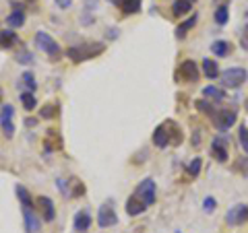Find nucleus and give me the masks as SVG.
I'll return each instance as SVG.
<instances>
[{"mask_svg":"<svg viewBox=\"0 0 248 233\" xmlns=\"http://www.w3.org/2000/svg\"><path fill=\"white\" fill-rule=\"evenodd\" d=\"M195 23H197V15H192L190 19H186L184 23H180V25L176 27V37H178V40H184L186 33H188V31L195 27Z\"/></svg>","mask_w":248,"mask_h":233,"instance_id":"nucleus-19","label":"nucleus"},{"mask_svg":"<svg viewBox=\"0 0 248 233\" xmlns=\"http://www.w3.org/2000/svg\"><path fill=\"white\" fill-rule=\"evenodd\" d=\"M56 2L62 6V9H68V6H71V0H56Z\"/></svg>","mask_w":248,"mask_h":233,"instance_id":"nucleus-34","label":"nucleus"},{"mask_svg":"<svg viewBox=\"0 0 248 233\" xmlns=\"http://www.w3.org/2000/svg\"><path fill=\"white\" fill-rule=\"evenodd\" d=\"M97 223L99 227H114L116 223H118V217H116V211L112 204H102L97 211Z\"/></svg>","mask_w":248,"mask_h":233,"instance_id":"nucleus-8","label":"nucleus"},{"mask_svg":"<svg viewBox=\"0 0 248 233\" xmlns=\"http://www.w3.org/2000/svg\"><path fill=\"white\" fill-rule=\"evenodd\" d=\"M40 116H42L44 120H50V118H54V116H58V105H54V103L42 105V110H40Z\"/></svg>","mask_w":248,"mask_h":233,"instance_id":"nucleus-26","label":"nucleus"},{"mask_svg":"<svg viewBox=\"0 0 248 233\" xmlns=\"http://www.w3.org/2000/svg\"><path fill=\"white\" fill-rule=\"evenodd\" d=\"M203 97L213 99V102H221V99H226V93H223V89H217L213 85H209V87L203 89Z\"/></svg>","mask_w":248,"mask_h":233,"instance_id":"nucleus-22","label":"nucleus"},{"mask_svg":"<svg viewBox=\"0 0 248 233\" xmlns=\"http://www.w3.org/2000/svg\"><path fill=\"white\" fill-rule=\"evenodd\" d=\"M213 122H215V126L219 128V130H228L232 128L236 124V114L234 112H230V110H221V112H215L213 116Z\"/></svg>","mask_w":248,"mask_h":233,"instance_id":"nucleus-10","label":"nucleus"},{"mask_svg":"<svg viewBox=\"0 0 248 233\" xmlns=\"http://www.w3.org/2000/svg\"><path fill=\"white\" fill-rule=\"evenodd\" d=\"M23 221H25V231L27 233H40L42 219L35 215L33 206H23Z\"/></svg>","mask_w":248,"mask_h":233,"instance_id":"nucleus-9","label":"nucleus"},{"mask_svg":"<svg viewBox=\"0 0 248 233\" xmlns=\"http://www.w3.org/2000/svg\"><path fill=\"white\" fill-rule=\"evenodd\" d=\"M176 79L180 83H197L199 81V66L192 60H184L176 71Z\"/></svg>","mask_w":248,"mask_h":233,"instance_id":"nucleus-4","label":"nucleus"},{"mask_svg":"<svg viewBox=\"0 0 248 233\" xmlns=\"http://www.w3.org/2000/svg\"><path fill=\"white\" fill-rule=\"evenodd\" d=\"M190 2H195V0H190Z\"/></svg>","mask_w":248,"mask_h":233,"instance_id":"nucleus-36","label":"nucleus"},{"mask_svg":"<svg viewBox=\"0 0 248 233\" xmlns=\"http://www.w3.org/2000/svg\"><path fill=\"white\" fill-rule=\"evenodd\" d=\"M228 6L226 4H223V6H219V9H217V13H215V23H217V25H226V23H228Z\"/></svg>","mask_w":248,"mask_h":233,"instance_id":"nucleus-29","label":"nucleus"},{"mask_svg":"<svg viewBox=\"0 0 248 233\" xmlns=\"http://www.w3.org/2000/svg\"><path fill=\"white\" fill-rule=\"evenodd\" d=\"M17 196H19V200L23 203V206H33V203H31V196H29V192L25 190V186H17Z\"/></svg>","mask_w":248,"mask_h":233,"instance_id":"nucleus-30","label":"nucleus"},{"mask_svg":"<svg viewBox=\"0 0 248 233\" xmlns=\"http://www.w3.org/2000/svg\"><path fill=\"white\" fill-rule=\"evenodd\" d=\"M238 143H240V149L248 155V128L246 126H240V130H238Z\"/></svg>","mask_w":248,"mask_h":233,"instance_id":"nucleus-27","label":"nucleus"},{"mask_svg":"<svg viewBox=\"0 0 248 233\" xmlns=\"http://www.w3.org/2000/svg\"><path fill=\"white\" fill-rule=\"evenodd\" d=\"M120 9L124 15H135L141 11V4H143V0H120Z\"/></svg>","mask_w":248,"mask_h":233,"instance_id":"nucleus-18","label":"nucleus"},{"mask_svg":"<svg viewBox=\"0 0 248 233\" xmlns=\"http://www.w3.org/2000/svg\"><path fill=\"white\" fill-rule=\"evenodd\" d=\"M178 233H180V231H178Z\"/></svg>","mask_w":248,"mask_h":233,"instance_id":"nucleus-37","label":"nucleus"},{"mask_svg":"<svg viewBox=\"0 0 248 233\" xmlns=\"http://www.w3.org/2000/svg\"><path fill=\"white\" fill-rule=\"evenodd\" d=\"M21 103H23V107H25L27 112L35 110V105H37V102H35V95H33V93H31V91L21 93Z\"/></svg>","mask_w":248,"mask_h":233,"instance_id":"nucleus-24","label":"nucleus"},{"mask_svg":"<svg viewBox=\"0 0 248 233\" xmlns=\"http://www.w3.org/2000/svg\"><path fill=\"white\" fill-rule=\"evenodd\" d=\"M211 52L215 54L217 58H226V56H230V52H232V45H230V42L217 40V42H213V44H211Z\"/></svg>","mask_w":248,"mask_h":233,"instance_id":"nucleus-16","label":"nucleus"},{"mask_svg":"<svg viewBox=\"0 0 248 233\" xmlns=\"http://www.w3.org/2000/svg\"><path fill=\"white\" fill-rule=\"evenodd\" d=\"M35 45H37V48H40L42 52L48 54L52 60L60 58V45H58V42L54 40L52 35L46 33V31H37V33H35Z\"/></svg>","mask_w":248,"mask_h":233,"instance_id":"nucleus-3","label":"nucleus"},{"mask_svg":"<svg viewBox=\"0 0 248 233\" xmlns=\"http://www.w3.org/2000/svg\"><path fill=\"white\" fill-rule=\"evenodd\" d=\"M13 116H15V107L11 103H4L0 107V128H2L6 138L15 136V124H13Z\"/></svg>","mask_w":248,"mask_h":233,"instance_id":"nucleus-5","label":"nucleus"},{"mask_svg":"<svg viewBox=\"0 0 248 233\" xmlns=\"http://www.w3.org/2000/svg\"><path fill=\"white\" fill-rule=\"evenodd\" d=\"M226 223L232 227H240V225L248 223V204H236L232 206L226 215Z\"/></svg>","mask_w":248,"mask_h":233,"instance_id":"nucleus-6","label":"nucleus"},{"mask_svg":"<svg viewBox=\"0 0 248 233\" xmlns=\"http://www.w3.org/2000/svg\"><path fill=\"white\" fill-rule=\"evenodd\" d=\"M153 145L157 146V149H166V146H170V134L166 132V124H161V126L155 128V132H153Z\"/></svg>","mask_w":248,"mask_h":233,"instance_id":"nucleus-15","label":"nucleus"},{"mask_svg":"<svg viewBox=\"0 0 248 233\" xmlns=\"http://www.w3.org/2000/svg\"><path fill=\"white\" fill-rule=\"evenodd\" d=\"M60 146V138L56 136V130H48V138H46V149L48 151H56Z\"/></svg>","mask_w":248,"mask_h":233,"instance_id":"nucleus-25","label":"nucleus"},{"mask_svg":"<svg viewBox=\"0 0 248 233\" xmlns=\"http://www.w3.org/2000/svg\"><path fill=\"white\" fill-rule=\"evenodd\" d=\"M21 81L23 83H25V87L31 91V93H33L35 89H37V83H35V76H33V73H29V71H25V73H23L21 74Z\"/></svg>","mask_w":248,"mask_h":233,"instance_id":"nucleus-28","label":"nucleus"},{"mask_svg":"<svg viewBox=\"0 0 248 233\" xmlns=\"http://www.w3.org/2000/svg\"><path fill=\"white\" fill-rule=\"evenodd\" d=\"M104 52V44H85V45H77V48H68L66 54L73 62H83L89 58H95Z\"/></svg>","mask_w":248,"mask_h":233,"instance_id":"nucleus-1","label":"nucleus"},{"mask_svg":"<svg viewBox=\"0 0 248 233\" xmlns=\"http://www.w3.org/2000/svg\"><path fill=\"white\" fill-rule=\"evenodd\" d=\"M17 60H19V62H25V60H27V62H31L33 58H31V54H19Z\"/></svg>","mask_w":248,"mask_h":233,"instance_id":"nucleus-33","label":"nucleus"},{"mask_svg":"<svg viewBox=\"0 0 248 233\" xmlns=\"http://www.w3.org/2000/svg\"><path fill=\"white\" fill-rule=\"evenodd\" d=\"M201 66H203V74L207 76V79H217V76H219V68H217V62L215 60L205 58Z\"/></svg>","mask_w":248,"mask_h":233,"instance_id":"nucleus-20","label":"nucleus"},{"mask_svg":"<svg viewBox=\"0 0 248 233\" xmlns=\"http://www.w3.org/2000/svg\"><path fill=\"white\" fill-rule=\"evenodd\" d=\"M190 0H174V17H184L186 13H190Z\"/></svg>","mask_w":248,"mask_h":233,"instance_id":"nucleus-23","label":"nucleus"},{"mask_svg":"<svg viewBox=\"0 0 248 233\" xmlns=\"http://www.w3.org/2000/svg\"><path fill=\"white\" fill-rule=\"evenodd\" d=\"M203 208H205V211H209V213L215 211V200L213 198H207L205 203H203Z\"/></svg>","mask_w":248,"mask_h":233,"instance_id":"nucleus-32","label":"nucleus"},{"mask_svg":"<svg viewBox=\"0 0 248 233\" xmlns=\"http://www.w3.org/2000/svg\"><path fill=\"white\" fill-rule=\"evenodd\" d=\"M246 76H248V73L244 71V68H228V71L219 73V81H221V87L238 89L246 83Z\"/></svg>","mask_w":248,"mask_h":233,"instance_id":"nucleus-2","label":"nucleus"},{"mask_svg":"<svg viewBox=\"0 0 248 233\" xmlns=\"http://www.w3.org/2000/svg\"><path fill=\"white\" fill-rule=\"evenodd\" d=\"M37 208H40V213H42V217H44V221H54V217H56V208H54L52 198H48V196H40V198H37Z\"/></svg>","mask_w":248,"mask_h":233,"instance_id":"nucleus-12","label":"nucleus"},{"mask_svg":"<svg viewBox=\"0 0 248 233\" xmlns=\"http://www.w3.org/2000/svg\"><path fill=\"white\" fill-rule=\"evenodd\" d=\"M73 227L75 231H79V233H85L89 227H91V215L87 211H79L75 215V221H73Z\"/></svg>","mask_w":248,"mask_h":233,"instance_id":"nucleus-14","label":"nucleus"},{"mask_svg":"<svg viewBox=\"0 0 248 233\" xmlns=\"http://www.w3.org/2000/svg\"><path fill=\"white\" fill-rule=\"evenodd\" d=\"M15 42H17V33L11 29L0 31V48H13Z\"/></svg>","mask_w":248,"mask_h":233,"instance_id":"nucleus-21","label":"nucleus"},{"mask_svg":"<svg viewBox=\"0 0 248 233\" xmlns=\"http://www.w3.org/2000/svg\"><path fill=\"white\" fill-rule=\"evenodd\" d=\"M145 208H147V204L143 203L141 198L137 196V194H133L128 200H126V213L130 215V217H139V215H143L145 213Z\"/></svg>","mask_w":248,"mask_h":233,"instance_id":"nucleus-13","label":"nucleus"},{"mask_svg":"<svg viewBox=\"0 0 248 233\" xmlns=\"http://www.w3.org/2000/svg\"><path fill=\"white\" fill-rule=\"evenodd\" d=\"M201 165H203V161H201L199 157L197 159H192L190 163H188V174L195 177V175H199V172H201Z\"/></svg>","mask_w":248,"mask_h":233,"instance_id":"nucleus-31","label":"nucleus"},{"mask_svg":"<svg viewBox=\"0 0 248 233\" xmlns=\"http://www.w3.org/2000/svg\"><path fill=\"white\" fill-rule=\"evenodd\" d=\"M0 102H2V91H0Z\"/></svg>","mask_w":248,"mask_h":233,"instance_id":"nucleus-35","label":"nucleus"},{"mask_svg":"<svg viewBox=\"0 0 248 233\" xmlns=\"http://www.w3.org/2000/svg\"><path fill=\"white\" fill-rule=\"evenodd\" d=\"M211 155H213V159L219 161V163H226L228 161V145H226V138H223V136L213 138V143H211Z\"/></svg>","mask_w":248,"mask_h":233,"instance_id":"nucleus-11","label":"nucleus"},{"mask_svg":"<svg viewBox=\"0 0 248 233\" xmlns=\"http://www.w3.org/2000/svg\"><path fill=\"white\" fill-rule=\"evenodd\" d=\"M6 23H9V27H13V29L23 27L25 25V13H23L21 9H15L9 17H6Z\"/></svg>","mask_w":248,"mask_h":233,"instance_id":"nucleus-17","label":"nucleus"},{"mask_svg":"<svg viewBox=\"0 0 248 233\" xmlns=\"http://www.w3.org/2000/svg\"><path fill=\"white\" fill-rule=\"evenodd\" d=\"M135 194L143 200L147 206H151L155 203V182L151 180V177H147V180H143L141 184L137 186V192Z\"/></svg>","mask_w":248,"mask_h":233,"instance_id":"nucleus-7","label":"nucleus"}]
</instances>
